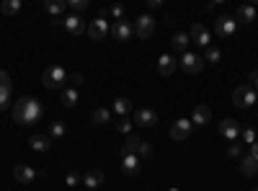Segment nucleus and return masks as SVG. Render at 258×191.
Returning a JSON list of instances; mask_svg holds the SVG:
<instances>
[{
  "label": "nucleus",
  "mask_w": 258,
  "mask_h": 191,
  "mask_svg": "<svg viewBox=\"0 0 258 191\" xmlns=\"http://www.w3.org/2000/svg\"><path fill=\"white\" fill-rule=\"evenodd\" d=\"M59 98H62V103L68 106V109H73V106H78V98H80V96H78L75 88L68 86V88H62V96H59Z\"/></svg>",
  "instance_id": "bb28decb"
},
{
  "label": "nucleus",
  "mask_w": 258,
  "mask_h": 191,
  "mask_svg": "<svg viewBox=\"0 0 258 191\" xmlns=\"http://www.w3.org/2000/svg\"><path fill=\"white\" fill-rule=\"evenodd\" d=\"M147 6H150V8H153V11H155V8H160L163 3H160V0H147Z\"/></svg>",
  "instance_id": "79ce46f5"
},
{
  "label": "nucleus",
  "mask_w": 258,
  "mask_h": 191,
  "mask_svg": "<svg viewBox=\"0 0 258 191\" xmlns=\"http://www.w3.org/2000/svg\"><path fill=\"white\" fill-rule=\"evenodd\" d=\"M209 121H212V106L209 103H199L197 109H194V114H191V124L194 126H204Z\"/></svg>",
  "instance_id": "ddd939ff"
},
{
  "label": "nucleus",
  "mask_w": 258,
  "mask_h": 191,
  "mask_svg": "<svg viewBox=\"0 0 258 191\" xmlns=\"http://www.w3.org/2000/svg\"><path fill=\"white\" fill-rule=\"evenodd\" d=\"M13 176H16L18 183H31L36 178V171H34L31 165H16L13 168Z\"/></svg>",
  "instance_id": "a211bd4d"
},
{
  "label": "nucleus",
  "mask_w": 258,
  "mask_h": 191,
  "mask_svg": "<svg viewBox=\"0 0 258 191\" xmlns=\"http://www.w3.org/2000/svg\"><path fill=\"white\" fill-rule=\"evenodd\" d=\"M41 83H44L49 91H59L64 83H68V73H64L62 65H49L44 73H41Z\"/></svg>",
  "instance_id": "f03ea898"
},
{
  "label": "nucleus",
  "mask_w": 258,
  "mask_h": 191,
  "mask_svg": "<svg viewBox=\"0 0 258 191\" xmlns=\"http://www.w3.org/2000/svg\"><path fill=\"white\" fill-rule=\"evenodd\" d=\"M116 130H119L121 135H132V121H129V116H121V119L116 121Z\"/></svg>",
  "instance_id": "f704fd0d"
},
{
  "label": "nucleus",
  "mask_w": 258,
  "mask_h": 191,
  "mask_svg": "<svg viewBox=\"0 0 258 191\" xmlns=\"http://www.w3.org/2000/svg\"><path fill=\"white\" fill-rule=\"evenodd\" d=\"M188 41H191V39H188L186 31H176L173 36H170V47H173L176 52H183V54H186V52H188Z\"/></svg>",
  "instance_id": "4be33fe9"
},
{
  "label": "nucleus",
  "mask_w": 258,
  "mask_h": 191,
  "mask_svg": "<svg viewBox=\"0 0 258 191\" xmlns=\"http://www.w3.org/2000/svg\"><path fill=\"white\" fill-rule=\"evenodd\" d=\"M222 59V52L217 49V47H207V52H204V62H212V65H214V62H220Z\"/></svg>",
  "instance_id": "7c9ffc66"
},
{
  "label": "nucleus",
  "mask_w": 258,
  "mask_h": 191,
  "mask_svg": "<svg viewBox=\"0 0 258 191\" xmlns=\"http://www.w3.org/2000/svg\"><path fill=\"white\" fill-rule=\"evenodd\" d=\"M253 191H258V186H255V188H253Z\"/></svg>",
  "instance_id": "c03bdc74"
},
{
  "label": "nucleus",
  "mask_w": 258,
  "mask_h": 191,
  "mask_svg": "<svg viewBox=\"0 0 258 191\" xmlns=\"http://www.w3.org/2000/svg\"><path fill=\"white\" fill-rule=\"evenodd\" d=\"M191 130H194L191 119H178L176 124H170V140H176V142H183V140H188Z\"/></svg>",
  "instance_id": "1a4fd4ad"
},
{
  "label": "nucleus",
  "mask_w": 258,
  "mask_h": 191,
  "mask_svg": "<svg viewBox=\"0 0 258 191\" xmlns=\"http://www.w3.org/2000/svg\"><path fill=\"white\" fill-rule=\"evenodd\" d=\"M176 68H178V59L173 57V54H163L160 59H158V73L163 75V78H170L176 73Z\"/></svg>",
  "instance_id": "2eb2a0df"
},
{
  "label": "nucleus",
  "mask_w": 258,
  "mask_h": 191,
  "mask_svg": "<svg viewBox=\"0 0 258 191\" xmlns=\"http://www.w3.org/2000/svg\"><path fill=\"white\" fill-rule=\"evenodd\" d=\"M140 142H142V140H140L137 135H126V142L119 147V155H121V158H124V155H135L137 147H140Z\"/></svg>",
  "instance_id": "5701e85b"
},
{
  "label": "nucleus",
  "mask_w": 258,
  "mask_h": 191,
  "mask_svg": "<svg viewBox=\"0 0 258 191\" xmlns=\"http://www.w3.org/2000/svg\"><path fill=\"white\" fill-rule=\"evenodd\" d=\"M248 80H250V83H248V86H250V88H253V91L258 93V70H253V73L248 75Z\"/></svg>",
  "instance_id": "ea45409f"
},
{
  "label": "nucleus",
  "mask_w": 258,
  "mask_h": 191,
  "mask_svg": "<svg viewBox=\"0 0 258 191\" xmlns=\"http://www.w3.org/2000/svg\"><path fill=\"white\" fill-rule=\"evenodd\" d=\"M253 6H255V8H258V3H253Z\"/></svg>",
  "instance_id": "37998d69"
},
{
  "label": "nucleus",
  "mask_w": 258,
  "mask_h": 191,
  "mask_svg": "<svg viewBox=\"0 0 258 191\" xmlns=\"http://www.w3.org/2000/svg\"><path fill=\"white\" fill-rule=\"evenodd\" d=\"M135 124H140V126H155L158 124V114L153 111V109H137V114H135Z\"/></svg>",
  "instance_id": "dca6fc26"
},
{
  "label": "nucleus",
  "mask_w": 258,
  "mask_h": 191,
  "mask_svg": "<svg viewBox=\"0 0 258 191\" xmlns=\"http://www.w3.org/2000/svg\"><path fill=\"white\" fill-rule=\"evenodd\" d=\"M21 11V0H3L0 3V13H6V16H16Z\"/></svg>",
  "instance_id": "c85d7f7f"
},
{
  "label": "nucleus",
  "mask_w": 258,
  "mask_h": 191,
  "mask_svg": "<svg viewBox=\"0 0 258 191\" xmlns=\"http://www.w3.org/2000/svg\"><path fill=\"white\" fill-rule=\"evenodd\" d=\"M44 11H47L49 16H62L64 11H68V3H64V0H47Z\"/></svg>",
  "instance_id": "b1692460"
},
{
  "label": "nucleus",
  "mask_w": 258,
  "mask_h": 191,
  "mask_svg": "<svg viewBox=\"0 0 258 191\" xmlns=\"http://www.w3.org/2000/svg\"><path fill=\"white\" fill-rule=\"evenodd\" d=\"M80 181H83V176L78 171H68V176H64V183H68V186H78Z\"/></svg>",
  "instance_id": "e433bc0d"
},
{
  "label": "nucleus",
  "mask_w": 258,
  "mask_h": 191,
  "mask_svg": "<svg viewBox=\"0 0 258 191\" xmlns=\"http://www.w3.org/2000/svg\"><path fill=\"white\" fill-rule=\"evenodd\" d=\"M103 181H106L103 171H85L83 173V186H88V188H98V186H103Z\"/></svg>",
  "instance_id": "6ab92c4d"
},
{
  "label": "nucleus",
  "mask_w": 258,
  "mask_h": 191,
  "mask_svg": "<svg viewBox=\"0 0 258 191\" xmlns=\"http://www.w3.org/2000/svg\"><path fill=\"white\" fill-rule=\"evenodd\" d=\"M232 103L240 106V109H248V106L258 103V93L248 86V83H243V86H238V88L232 91Z\"/></svg>",
  "instance_id": "7ed1b4c3"
},
{
  "label": "nucleus",
  "mask_w": 258,
  "mask_h": 191,
  "mask_svg": "<svg viewBox=\"0 0 258 191\" xmlns=\"http://www.w3.org/2000/svg\"><path fill=\"white\" fill-rule=\"evenodd\" d=\"M68 8L75 11V13H80V11L88 8V0H68Z\"/></svg>",
  "instance_id": "c9c22d12"
},
{
  "label": "nucleus",
  "mask_w": 258,
  "mask_h": 191,
  "mask_svg": "<svg viewBox=\"0 0 258 191\" xmlns=\"http://www.w3.org/2000/svg\"><path fill=\"white\" fill-rule=\"evenodd\" d=\"M240 137H243V142H245V145H253V142H258V135H255V130H253V126H245V130L240 132Z\"/></svg>",
  "instance_id": "72a5a7b5"
},
{
  "label": "nucleus",
  "mask_w": 258,
  "mask_h": 191,
  "mask_svg": "<svg viewBox=\"0 0 258 191\" xmlns=\"http://www.w3.org/2000/svg\"><path fill=\"white\" fill-rule=\"evenodd\" d=\"M178 68H181L183 73H188V75H199V73L204 70V57L186 52V54L181 57V62H178Z\"/></svg>",
  "instance_id": "20e7f679"
},
{
  "label": "nucleus",
  "mask_w": 258,
  "mask_h": 191,
  "mask_svg": "<svg viewBox=\"0 0 258 191\" xmlns=\"http://www.w3.org/2000/svg\"><path fill=\"white\" fill-rule=\"evenodd\" d=\"M111 114H114L111 109H106V106H101V109H96V111H93V124H96V126H101V124H109V121H111Z\"/></svg>",
  "instance_id": "cd10ccee"
},
{
  "label": "nucleus",
  "mask_w": 258,
  "mask_h": 191,
  "mask_svg": "<svg viewBox=\"0 0 258 191\" xmlns=\"http://www.w3.org/2000/svg\"><path fill=\"white\" fill-rule=\"evenodd\" d=\"M248 155H250L253 160H258V142H253V145H250V153H248Z\"/></svg>",
  "instance_id": "a19ab883"
},
{
  "label": "nucleus",
  "mask_w": 258,
  "mask_h": 191,
  "mask_svg": "<svg viewBox=\"0 0 258 191\" xmlns=\"http://www.w3.org/2000/svg\"><path fill=\"white\" fill-rule=\"evenodd\" d=\"M235 21H238V24H253V21H255V6H253V3L240 6V8H238V16H235Z\"/></svg>",
  "instance_id": "412c9836"
},
{
  "label": "nucleus",
  "mask_w": 258,
  "mask_h": 191,
  "mask_svg": "<svg viewBox=\"0 0 258 191\" xmlns=\"http://www.w3.org/2000/svg\"><path fill=\"white\" fill-rule=\"evenodd\" d=\"M188 39L191 41H197L199 47H209V41H212V34H209V29L204 26V24H194L191 26V31H188Z\"/></svg>",
  "instance_id": "9b49d317"
},
{
  "label": "nucleus",
  "mask_w": 258,
  "mask_h": 191,
  "mask_svg": "<svg viewBox=\"0 0 258 191\" xmlns=\"http://www.w3.org/2000/svg\"><path fill=\"white\" fill-rule=\"evenodd\" d=\"M135 155H137L140 160H147L150 155H153V145H150V142H145V140H142V142H140V147H137V153H135Z\"/></svg>",
  "instance_id": "2f4dec72"
},
{
  "label": "nucleus",
  "mask_w": 258,
  "mask_h": 191,
  "mask_svg": "<svg viewBox=\"0 0 258 191\" xmlns=\"http://www.w3.org/2000/svg\"><path fill=\"white\" fill-rule=\"evenodd\" d=\"M85 31H88V36H91L93 41H103L106 36H109V31H111V29H109V21H106L103 16H98V18H93V21H91Z\"/></svg>",
  "instance_id": "39448f33"
},
{
  "label": "nucleus",
  "mask_w": 258,
  "mask_h": 191,
  "mask_svg": "<svg viewBox=\"0 0 258 191\" xmlns=\"http://www.w3.org/2000/svg\"><path fill=\"white\" fill-rule=\"evenodd\" d=\"M62 26H64V31L68 34H73V36H80V34H85V21L78 16V13H68V18H62Z\"/></svg>",
  "instance_id": "6e6552de"
},
{
  "label": "nucleus",
  "mask_w": 258,
  "mask_h": 191,
  "mask_svg": "<svg viewBox=\"0 0 258 191\" xmlns=\"http://www.w3.org/2000/svg\"><path fill=\"white\" fill-rule=\"evenodd\" d=\"M68 83H70V88H78L80 83H83V75L80 73H73V75H68Z\"/></svg>",
  "instance_id": "58836bf2"
},
{
  "label": "nucleus",
  "mask_w": 258,
  "mask_h": 191,
  "mask_svg": "<svg viewBox=\"0 0 258 191\" xmlns=\"http://www.w3.org/2000/svg\"><path fill=\"white\" fill-rule=\"evenodd\" d=\"M49 137H54V140H62L64 137V124L62 121H52L49 124Z\"/></svg>",
  "instance_id": "473e14b6"
},
{
  "label": "nucleus",
  "mask_w": 258,
  "mask_h": 191,
  "mask_svg": "<svg viewBox=\"0 0 258 191\" xmlns=\"http://www.w3.org/2000/svg\"><path fill=\"white\" fill-rule=\"evenodd\" d=\"M240 132H243V126L235 121V119H222V124H220V135H222L225 140L235 142V140L240 137Z\"/></svg>",
  "instance_id": "f8f14e48"
},
{
  "label": "nucleus",
  "mask_w": 258,
  "mask_h": 191,
  "mask_svg": "<svg viewBox=\"0 0 258 191\" xmlns=\"http://www.w3.org/2000/svg\"><path fill=\"white\" fill-rule=\"evenodd\" d=\"M240 171H243V176H258V160H253L250 155H245L240 160Z\"/></svg>",
  "instance_id": "393cba45"
},
{
  "label": "nucleus",
  "mask_w": 258,
  "mask_h": 191,
  "mask_svg": "<svg viewBox=\"0 0 258 191\" xmlns=\"http://www.w3.org/2000/svg\"><path fill=\"white\" fill-rule=\"evenodd\" d=\"M153 31H155V18L153 16H140L135 21V34L140 39H150V36H153Z\"/></svg>",
  "instance_id": "9d476101"
},
{
  "label": "nucleus",
  "mask_w": 258,
  "mask_h": 191,
  "mask_svg": "<svg viewBox=\"0 0 258 191\" xmlns=\"http://www.w3.org/2000/svg\"><path fill=\"white\" fill-rule=\"evenodd\" d=\"M13 119H16V124H26V126L39 124L44 119V106H41V101L34 98V96H24L13 103Z\"/></svg>",
  "instance_id": "f257e3e1"
},
{
  "label": "nucleus",
  "mask_w": 258,
  "mask_h": 191,
  "mask_svg": "<svg viewBox=\"0 0 258 191\" xmlns=\"http://www.w3.org/2000/svg\"><path fill=\"white\" fill-rule=\"evenodd\" d=\"M114 111H116L119 116H129V111H132V101H129L126 96H119V98L114 101Z\"/></svg>",
  "instance_id": "a878e982"
},
{
  "label": "nucleus",
  "mask_w": 258,
  "mask_h": 191,
  "mask_svg": "<svg viewBox=\"0 0 258 191\" xmlns=\"http://www.w3.org/2000/svg\"><path fill=\"white\" fill-rule=\"evenodd\" d=\"M140 165H142V160L137 155H124L121 158V173L124 176H137L140 173Z\"/></svg>",
  "instance_id": "f3484780"
},
{
  "label": "nucleus",
  "mask_w": 258,
  "mask_h": 191,
  "mask_svg": "<svg viewBox=\"0 0 258 191\" xmlns=\"http://www.w3.org/2000/svg\"><path fill=\"white\" fill-rule=\"evenodd\" d=\"M235 31H238V21H235L232 16H220L217 21H214V34H217L220 39H227Z\"/></svg>",
  "instance_id": "423d86ee"
},
{
  "label": "nucleus",
  "mask_w": 258,
  "mask_h": 191,
  "mask_svg": "<svg viewBox=\"0 0 258 191\" xmlns=\"http://www.w3.org/2000/svg\"><path fill=\"white\" fill-rule=\"evenodd\" d=\"M111 36L116 39V41H129L135 36V26L129 24L126 18H121V21H114V26H111Z\"/></svg>",
  "instance_id": "0eeeda50"
},
{
  "label": "nucleus",
  "mask_w": 258,
  "mask_h": 191,
  "mask_svg": "<svg viewBox=\"0 0 258 191\" xmlns=\"http://www.w3.org/2000/svg\"><path fill=\"white\" fill-rule=\"evenodd\" d=\"M11 106V78L6 70H0V111Z\"/></svg>",
  "instance_id": "4468645a"
},
{
  "label": "nucleus",
  "mask_w": 258,
  "mask_h": 191,
  "mask_svg": "<svg viewBox=\"0 0 258 191\" xmlns=\"http://www.w3.org/2000/svg\"><path fill=\"white\" fill-rule=\"evenodd\" d=\"M101 16H103V18L109 16V18L121 21V18H124V6H109V8H103V11H101Z\"/></svg>",
  "instance_id": "c756f323"
},
{
  "label": "nucleus",
  "mask_w": 258,
  "mask_h": 191,
  "mask_svg": "<svg viewBox=\"0 0 258 191\" xmlns=\"http://www.w3.org/2000/svg\"><path fill=\"white\" fill-rule=\"evenodd\" d=\"M29 145L34 147L36 153H47L49 147H52V137H49V135H31Z\"/></svg>",
  "instance_id": "aec40b11"
},
{
  "label": "nucleus",
  "mask_w": 258,
  "mask_h": 191,
  "mask_svg": "<svg viewBox=\"0 0 258 191\" xmlns=\"http://www.w3.org/2000/svg\"><path fill=\"white\" fill-rule=\"evenodd\" d=\"M227 155H230V158H243V145L232 142V145H230V150H227Z\"/></svg>",
  "instance_id": "4c0bfd02"
}]
</instances>
